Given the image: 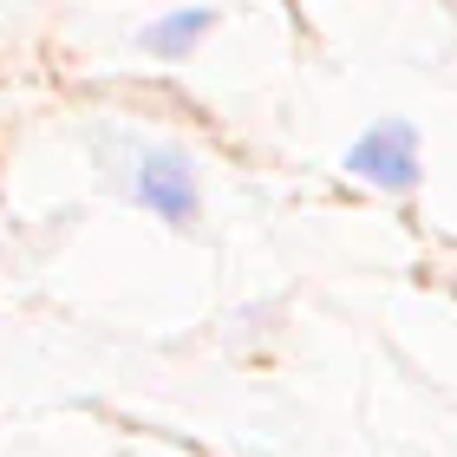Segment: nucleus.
Here are the masks:
<instances>
[{
    "mask_svg": "<svg viewBox=\"0 0 457 457\" xmlns=\"http://www.w3.org/2000/svg\"><path fill=\"white\" fill-rule=\"evenodd\" d=\"M346 170L360 183H372V190H392V196L419 190V131H411L405 118L372 124V131L346 151Z\"/></svg>",
    "mask_w": 457,
    "mask_h": 457,
    "instance_id": "f257e3e1",
    "label": "nucleus"
},
{
    "mask_svg": "<svg viewBox=\"0 0 457 457\" xmlns=\"http://www.w3.org/2000/svg\"><path fill=\"white\" fill-rule=\"evenodd\" d=\"M210 27H216V13H210V7L170 13V20H157V27H144V53H157V59H183Z\"/></svg>",
    "mask_w": 457,
    "mask_h": 457,
    "instance_id": "7ed1b4c3",
    "label": "nucleus"
},
{
    "mask_svg": "<svg viewBox=\"0 0 457 457\" xmlns=\"http://www.w3.org/2000/svg\"><path fill=\"white\" fill-rule=\"evenodd\" d=\"M137 203H144V210H157L163 222H190L196 216V177H190V163L170 157V151H151V157H144V170H137Z\"/></svg>",
    "mask_w": 457,
    "mask_h": 457,
    "instance_id": "f03ea898",
    "label": "nucleus"
}]
</instances>
